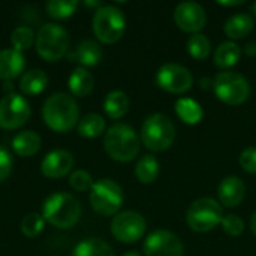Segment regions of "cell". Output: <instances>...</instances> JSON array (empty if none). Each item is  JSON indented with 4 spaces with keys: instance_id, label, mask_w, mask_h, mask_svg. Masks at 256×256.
<instances>
[{
    "instance_id": "6da1fadb",
    "label": "cell",
    "mask_w": 256,
    "mask_h": 256,
    "mask_svg": "<svg viewBox=\"0 0 256 256\" xmlns=\"http://www.w3.org/2000/svg\"><path fill=\"white\" fill-rule=\"evenodd\" d=\"M45 124L60 134L69 132L80 122V110L75 99L68 93H54L42 108Z\"/></svg>"
},
{
    "instance_id": "9c48e42d",
    "label": "cell",
    "mask_w": 256,
    "mask_h": 256,
    "mask_svg": "<svg viewBox=\"0 0 256 256\" xmlns=\"http://www.w3.org/2000/svg\"><path fill=\"white\" fill-rule=\"evenodd\" d=\"M224 219L220 204L213 198H201L190 204L186 220L192 231L208 232L214 230Z\"/></svg>"
},
{
    "instance_id": "f35d334b",
    "label": "cell",
    "mask_w": 256,
    "mask_h": 256,
    "mask_svg": "<svg viewBox=\"0 0 256 256\" xmlns=\"http://www.w3.org/2000/svg\"><path fill=\"white\" fill-rule=\"evenodd\" d=\"M201 84H202V88H210V87H213V84H214V81H212V80H208V78H204V80H201Z\"/></svg>"
},
{
    "instance_id": "836d02e7",
    "label": "cell",
    "mask_w": 256,
    "mask_h": 256,
    "mask_svg": "<svg viewBox=\"0 0 256 256\" xmlns=\"http://www.w3.org/2000/svg\"><path fill=\"white\" fill-rule=\"evenodd\" d=\"M224 231L231 236V237H238L243 234L244 231V222L240 216L237 214H228V216H224L222 222H220Z\"/></svg>"
},
{
    "instance_id": "8d00e7d4",
    "label": "cell",
    "mask_w": 256,
    "mask_h": 256,
    "mask_svg": "<svg viewBox=\"0 0 256 256\" xmlns=\"http://www.w3.org/2000/svg\"><path fill=\"white\" fill-rule=\"evenodd\" d=\"M244 51H246V52H248L249 56H255V54H256V44H254V42H249V44L246 45Z\"/></svg>"
},
{
    "instance_id": "ba28073f",
    "label": "cell",
    "mask_w": 256,
    "mask_h": 256,
    "mask_svg": "<svg viewBox=\"0 0 256 256\" xmlns=\"http://www.w3.org/2000/svg\"><path fill=\"white\" fill-rule=\"evenodd\" d=\"M213 88L216 96L228 105H242L250 96V84L248 78L232 70L218 74Z\"/></svg>"
},
{
    "instance_id": "f546056e",
    "label": "cell",
    "mask_w": 256,
    "mask_h": 256,
    "mask_svg": "<svg viewBox=\"0 0 256 256\" xmlns=\"http://www.w3.org/2000/svg\"><path fill=\"white\" fill-rule=\"evenodd\" d=\"M210 48H212V45H210V40L206 34L195 33L188 40V51L196 60L207 58L210 54Z\"/></svg>"
},
{
    "instance_id": "d4e9b609",
    "label": "cell",
    "mask_w": 256,
    "mask_h": 256,
    "mask_svg": "<svg viewBox=\"0 0 256 256\" xmlns=\"http://www.w3.org/2000/svg\"><path fill=\"white\" fill-rule=\"evenodd\" d=\"M240 57H242L240 45L230 40V42H224L218 46V50L214 52V63L220 69H228V68H232L234 64H237Z\"/></svg>"
},
{
    "instance_id": "52a82bcc",
    "label": "cell",
    "mask_w": 256,
    "mask_h": 256,
    "mask_svg": "<svg viewBox=\"0 0 256 256\" xmlns=\"http://www.w3.org/2000/svg\"><path fill=\"white\" fill-rule=\"evenodd\" d=\"M123 190L111 178H100L90 189L92 208L100 216L116 214L123 204Z\"/></svg>"
},
{
    "instance_id": "cb8c5ba5",
    "label": "cell",
    "mask_w": 256,
    "mask_h": 256,
    "mask_svg": "<svg viewBox=\"0 0 256 256\" xmlns=\"http://www.w3.org/2000/svg\"><path fill=\"white\" fill-rule=\"evenodd\" d=\"M176 112H177L178 118L182 122H184L186 124H196L204 117V111H202L201 105L190 98L178 99L176 102Z\"/></svg>"
},
{
    "instance_id": "f1b7e54d",
    "label": "cell",
    "mask_w": 256,
    "mask_h": 256,
    "mask_svg": "<svg viewBox=\"0 0 256 256\" xmlns=\"http://www.w3.org/2000/svg\"><path fill=\"white\" fill-rule=\"evenodd\" d=\"M78 4L80 3L76 0H50L45 8L50 16L62 20L70 16L76 10Z\"/></svg>"
},
{
    "instance_id": "8fae6325",
    "label": "cell",
    "mask_w": 256,
    "mask_h": 256,
    "mask_svg": "<svg viewBox=\"0 0 256 256\" xmlns=\"http://www.w3.org/2000/svg\"><path fill=\"white\" fill-rule=\"evenodd\" d=\"M146 219L140 213L132 210L116 214L111 222V232L122 243L138 242L146 234Z\"/></svg>"
},
{
    "instance_id": "4dcf8cb0",
    "label": "cell",
    "mask_w": 256,
    "mask_h": 256,
    "mask_svg": "<svg viewBox=\"0 0 256 256\" xmlns=\"http://www.w3.org/2000/svg\"><path fill=\"white\" fill-rule=\"evenodd\" d=\"M33 40H34V33L30 27H26V26L16 27L10 34V44L14 50L20 52L28 50L33 45Z\"/></svg>"
},
{
    "instance_id": "ffe728a7",
    "label": "cell",
    "mask_w": 256,
    "mask_h": 256,
    "mask_svg": "<svg viewBox=\"0 0 256 256\" xmlns=\"http://www.w3.org/2000/svg\"><path fill=\"white\" fill-rule=\"evenodd\" d=\"M46 84H48V76L42 69H30L21 76L20 90L27 96H33L42 93Z\"/></svg>"
},
{
    "instance_id": "5b68a950",
    "label": "cell",
    "mask_w": 256,
    "mask_h": 256,
    "mask_svg": "<svg viewBox=\"0 0 256 256\" xmlns=\"http://www.w3.org/2000/svg\"><path fill=\"white\" fill-rule=\"evenodd\" d=\"M126 30V18L116 6H100L93 16V32L104 44H114L122 39Z\"/></svg>"
},
{
    "instance_id": "7c38bea8",
    "label": "cell",
    "mask_w": 256,
    "mask_h": 256,
    "mask_svg": "<svg viewBox=\"0 0 256 256\" xmlns=\"http://www.w3.org/2000/svg\"><path fill=\"white\" fill-rule=\"evenodd\" d=\"M156 82L160 88H164L168 93L182 94L190 90L194 84V76L188 68L177 63H166L159 68Z\"/></svg>"
},
{
    "instance_id": "3957f363",
    "label": "cell",
    "mask_w": 256,
    "mask_h": 256,
    "mask_svg": "<svg viewBox=\"0 0 256 256\" xmlns=\"http://www.w3.org/2000/svg\"><path fill=\"white\" fill-rule=\"evenodd\" d=\"M104 147L108 156L117 162H130L140 153V138L136 132L123 123L111 126L104 138Z\"/></svg>"
},
{
    "instance_id": "44dd1931",
    "label": "cell",
    "mask_w": 256,
    "mask_h": 256,
    "mask_svg": "<svg viewBox=\"0 0 256 256\" xmlns=\"http://www.w3.org/2000/svg\"><path fill=\"white\" fill-rule=\"evenodd\" d=\"M72 256H114V250L102 238L90 237L75 246Z\"/></svg>"
},
{
    "instance_id": "8992f818",
    "label": "cell",
    "mask_w": 256,
    "mask_h": 256,
    "mask_svg": "<svg viewBox=\"0 0 256 256\" xmlns=\"http://www.w3.org/2000/svg\"><path fill=\"white\" fill-rule=\"evenodd\" d=\"M68 46L69 34L62 26L56 22H46L39 28L36 34V50L46 62L60 60L66 54Z\"/></svg>"
},
{
    "instance_id": "e0dca14e",
    "label": "cell",
    "mask_w": 256,
    "mask_h": 256,
    "mask_svg": "<svg viewBox=\"0 0 256 256\" xmlns=\"http://www.w3.org/2000/svg\"><path fill=\"white\" fill-rule=\"evenodd\" d=\"M26 66L24 56L14 50H2L0 51V80H12L16 78Z\"/></svg>"
},
{
    "instance_id": "4fadbf2b",
    "label": "cell",
    "mask_w": 256,
    "mask_h": 256,
    "mask_svg": "<svg viewBox=\"0 0 256 256\" xmlns=\"http://www.w3.org/2000/svg\"><path fill=\"white\" fill-rule=\"evenodd\" d=\"M183 252L182 240L166 230L153 231L144 242L146 256H183Z\"/></svg>"
},
{
    "instance_id": "1f68e13d",
    "label": "cell",
    "mask_w": 256,
    "mask_h": 256,
    "mask_svg": "<svg viewBox=\"0 0 256 256\" xmlns=\"http://www.w3.org/2000/svg\"><path fill=\"white\" fill-rule=\"evenodd\" d=\"M44 225H45V219L40 214H38V213H28L21 220V232L26 237L33 238V237H36V236H39L42 232Z\"/></svg>"
},
{
    "instance_id": "b9f144b4",
    "label": "cell",
    "mask_w": 256,
    "mask_h": 256,
    "mask_svg": "<svg viewBox=\"0 0 256 256\" xmlns=\"http://www.w3.org/2000/svg\"><path fill=\"white\" fill-rule=\"evenodd\" d=\"M254 10H255V14H256V2L254 3Z\"/></svg>"
},
{
    "instance_id": "277c9868",
    "label": "cell",
    "mask_w": 256,
    "mask_h": 256,
    "mask_svg": "<svg viewBox=\"0 0 256 256\" xmlns=\"http://www.w3.org/2000/svg\"><path fill=\"white\" fill-rule=\"evenodd\" d=\"M176 138L172 120L165 114H153L146 118L141 128L142 144L152 152H164L170 148Z\"/></svg>"
},
{
    "instance_id": "30bf717a",
    "label": "cell",
    "mask_w": 256,
    "mask_h": 256,
    "mask_svg": "<svg viewBox=\"0 0 256 256\" xmlns=\"http://www.w3.org/2000/svg\"><path fill=\"white\" fill-rule=\"evenodd\" d=\"M30 117L28 102L16 94L6 93L0 100V128L6 130H14L21 128Z\"/></svg>"
},
{
    "instance_id": "7a4b0ae2",
    "label": "cell",
    "mask_w": 256,
    "mask_h": 256,
    "mask_svg": "<svg viewBox=\"0 0 256 256\" xmlns=\"http://www.w3.org/2000/svg\"><path fill=\"white\" fill-rule=\"evenodd\" d=\"M80 216L81 202L70 194L57 192L44 201L42 218L54 228L68 230L80 220Z\"/></svg>"
},
{
    "instance_id": "9a60e30c",
    "label": "cell",
    "mask_w": 256,
    "mask_h": 256,
    "mask_svg": "<svg viewBox=\"0 0 256 256\" xmlns=\"http://www.w3.org/2000/svg\"><path fill=\"white\" fill-rule=\"evenodd\" d=\"M74 168V156L63 150L57 148L50 152L40 162V171L48 178H60L70 172Z\"/></svg>"
},
{
    "instance_id": "2e32d148",
    "label": "cell",
    "mask_w": 256,
    "mask_h": 256,
    "mask_svg": "<svg viewBox=\"0 0 256 256\" xmlns=\"http://www.w3.org/2000/svg\"><path fill=\"white\" fill-rule=\"evenodd\" d=\"M219 200L226 207H237L246 196V184L236 176L225 177L218 188Z\"/></svg>"
},
{
    "instance_id": "7402d4cb",
    "label": "cell",
    "mask_w": 256,
    "mask_h": 256,
    "mask_svg": "<svg viewBox=\"0 0 256 256\" xmlns=\"http://www.w3.org/2000/svg\"><path fill=\"white\" fill-rule=\"evenodd\" d=\"M254 18L249 14H236L225 22V33L231 39H242L254 28Z\"/></svg>"
},
{
    "instance_id": "74e56055",
    "label": "cell",
    "mask_w": 256,
    "mask_h": 256,
    "mask_svg": "<svg viewBox=\"0 0 256 256\" xmlns=\"http://www.w3.org/2000/svg\"><path fill=\"white\" fill-rule=\"evenodd\" d=\"M219 4H222V6H240V4H243L244 3V0H236V2H218Z\"/></svg>"
},
{
    "instance_id": "484cf974",
    "label": "cell",
    "mask_w": 256,
    "mask_h": 256,
    "mask_svg": "<svg viewBox=\"0 0 256 256\" xmlns=\"http://www.w3.org/2000/svg\"><path fill=\"white\" fill-rule=\"evenodd\" d=\"M75 57H76V62L81 63L82 66H96L102 60V50L99 44L87 39V40H82L76 46Z\"/></svg>"
},
{
    "instance_id": "ac0fdd59",
    "label": "cell",
    "mask_w": 256,
    "mask_h": 256,
    "mask_svg": "<svg viewBox=\"0 0 256 256\" xmlns=\"http://www.w3.org/2000/svg\"><path fill=\"white\" fill-rule=\"evenodd\" d=\"M40 136L33 130H24L14 136L12 148L21 158H30L36 154L40 148Z\"/></svg>"
},
{
    "instance_id": "83f0119b",
    "label": "cell",
    "mask_w": 256,
    "mask_h": 256,
    "mask_svg": "<svg viewBox=\"0 0 256 256\" xmlns=\"http://www.w3.org/2000/svg\"><path fill=\"white\" fill-rule=\"evenodd\" d=\"M76 129H78V134L84 138H98L105 130V120L102 116H99L96 112L86 114L78 122Z\"/></svg>"
},
{
    "instance_id": "d590c367",
    "label": "cell",
    "mask_w": 256,
    "mask_h": 256,
    "mask_svg": "<svg viewBox=\"0 0 256 256\" xmlns=\"http://www.w3.org/2000/svg\"><path fill=\"white\" fill-rule=\"evenodd\" d=\"M10 171H12V156L3 146H0V183L9 177Z\"/></svg>"
},
{
    "instance_id": "603a6c76",
    "label": "cell",
    "mask_w": 256,
    "mask_h": 256,
    "mask_svg": "<svg viewBox=\"0 0 256 256\" xmlns=\"http://www.w3.org/2000/svg\"><path fill=\"white\" fill-rule=\"evenodd\" d=\"M104 110L110 118L118 120L122 118L129 110V98L124 92L112 90L106 94L104 100Z\"/></svg>"
},
{
    "instance_id": "4316f807",
    "label": "cell",
    "mask_w": 256,
    "mask_h": 256,
    "mask_svg": "<svg viewBox=\"0 0 256 256\" xmlns=\"http://www.w3.org/2000/svg\"><path fill=\"white\" fill-rule=\"evenodd\" d=\"M159 160L153 156V154H146L142 156L138 162H136V166H135V176L136 178L144 183V184H148V183H153L158 176H159Z\"/></svg>"
},
{
    "instance_id": "5bb4252c",
    "label": "cell",
    "mask_w": 256,
    "mask_h": 256,
    "mask_svg": "<svg viewBox=\"0 0 256 256\" xmlns=\"http://www.w3.org/2000/svg\"><path fill=\"white\" fill-rule=\"evenodd\" d=\"M176 24L186 33H198L207 22L204 8L196 2H183L174 10Z\"/></svg>"
},
{
    "instance_id": "d6986e66",
    "label": "cell",
    "mask_w": 256,
    "mask_h": 256,
    "mask_svg": "<svg viewBox=\"0 0 256 256\" xmlns=\"http://www.w3.org/2000/svg\"><path fill=\"white\" fill-rule=\"evenodd\" d=\"M68 86H69V90L74 96L84 98V96L92 93L93 86H94V80H93V75L86 68L81 66V68H76L69 75Z\"/></svg>"
},
{
    "instance_id": "e575fe53",
    "label": "cell",
    "mask_w": 256,
    "mask_h": 256,
    "mask_svg": "<svg viewBox=\"0 0 256 256\" xmlns=\"http://www.w3.org/2000/svg\"><path fill=\"white\" fill-rule=\"evenodd\" d=\"M240 165L246 172L256 174V148L249 147L242 152L240 154Z\"/></svg>"
},
{
    "instance_id": "d6a6232c",
    "label": "cell",
    "mask_w": 256,
    "mask_h": 256,
    "mask_svg": "<svg viewBox=\"0 0 256 256\" xmlns=\"http://www.w3.org/2000/svg\"><path fill=\"white\" fill-rule=\"evenodd\" d=\"M69 184L72 189H75L76 192H87L92 189L93 186V178L92 176L84 171V170H76L70 174L69 177Z\"/></svg>"
},
{
    "instance_id": "60d3db41",
    "label": "cell",
    "mask_w": 256,
    "mask_h": 256,
    "mask_svg": "<svg viewBox=\"0 0 256 256\" xmlns=\"http://www.w3.org/2000/svg\"><path fill=\"white\" fill-rule=\"evenodd\" d=\"M123 256H141V254H140V252H136V250H130V252L124 254Z\"/></svg>"
},
{
    "instance_id": "ab89813d",
    "label": "cell",
    "mask_w": 256,
    "mask_h": 256,
    "mask_svg": "<svg viewBox=\"0 0 256 256\" xmlns=\"http://www.w3.org/2000/svg\"><path fill=\"white\" fill-rule=\"evenodd\" d=\"M250 228H252V232L256 236V212L254 213L252 219H250Z\"/></svg>"
}]
</instances>
